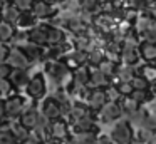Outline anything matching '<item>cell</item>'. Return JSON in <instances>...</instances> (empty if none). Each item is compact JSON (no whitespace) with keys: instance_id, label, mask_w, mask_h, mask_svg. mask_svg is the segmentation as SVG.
Returning <instances> with one entry per match:
<instances>
[{"instance_id":"obj_26","label":"cell","mask_w":156,"mask_h":144,"mask_svg":"<svg viewBox=\"0 0 156 144\" xmlns=\"http://www.w3.org/2000/svg\"><path fill=\"white\" fill-rule=\"evenodd\" d=\"M49 129L54 131L55 137H64L66 136V124L62 122V121H55V122H52L51 126H49Z\"/></svg>"},{"instance_id":"obj_41","label":"cell","mask_w":156,"mask_h":144,"mask_svg":"<svg viewBox=\"0 0 156 144\" xmlns=\"http://www.w3.org/2000/svg\"><path fill=\"white\" fill-rule=\"evenodd\" d=\"M4 2H7V3H12V2H14V0H4Z\"/></svg>"},{"instance_id":"obj_4","label":"cell","mask_w":156,"mask_h":144,"mask_svg":"<svg viewBox=\"0 0 156 144\" xmlns=\"http://www.w3.org/2000/svg\"><path fill=\"white\" fill-rule=\"evenodd\" d=\"M7 60H9V65H12L14 69H24L29 64V59L20 49H14L10 52H7Z\"/></svg>"},{"instance_id":"obj_13","label":"cell","mask_w":156,"mask_h":144,"mask_svg":"<svg viewBox=\"0 0 156 144\" xmlns=\"http://www.w3.org/2000/svg\"><path fill=\"white\" fill-rule=\"evenodd\" d=\"M119 112H121V107H119V104H116V102L104 104V106H102V119L104 121L116 119V117L119 116Z\"/></svg>"},{"instance_id":"obj_36","label":"cell","mask_w":156,"mask_h":144,"mask_svg":"<svg viewBox=\"0 0 156 144\" xmlns=\"http://www.w3.org/2000/svg\"><path fill=\"white\" fill-rule=\"evenodd\" d=\"M96 144H112V141L108 136H98L96 137Z\"/></svg>"},{"instance_id":"obj_39","label":"cell","mask_w":156,"mask_h":144,"mask_svg":"<svg viewBox=\"0 0 156 144\" xmlns=\"http://www.w3.org/2000/svg\"><path fill=\"white\" fill-rule=\"evenodd\" d=\"M49 3H52V5H57V3H62L64 0H47Z\"/></svg>"},{"instance_id":"obj_22","label":"cell","mask_w":156,"mask_h":144,"mask_svg":"<svg viewBox=\"0 0 156 144\" xmlns=\"http://www.w3.org/2000/svg\"><path fill=\"white\" fill-rule=\"evenodd\" d=\"M34 2H35V0H14L12 5H14L19 12H30Z\"/></svg>"},{"instance_id":"obj_18","label":"cell","mask_w":156,"mask_h":144,"mask_svg":"<svg viewBox=\"0 0 156 144\" xmlns=\"http://www.w3.org/2000/svg\"><path fill=\"white\" fill-rule=\"evenodd\" d=\"M79 7L82 9V12H87L92 15L101 9V2L99 0H79Z\"/></svg>"},{"instance_id":"obj_35","label":"cell","mask_w":156,"mask_h":144,"mask_svg":"<svg viewBox=\"0 0 156 144\" xmlns=\"http://www.w3.org/2000/svg\"><path fill=\"white\" fill-rule=\"evenodd\" d=\"M10 74V65H5V64H0V80L5 79V77Z\"/></svg>"},{"instance_id":"obj_16","label":"cell","mask_w":156,"mask_h":144,"mask_svg":"<svg viewBox=\"0 0 156 144\" xmlns=\"http://www.w3.org/2000/svg\"><path fill=\"white\" fill-rule=\"evenodd\" d=\"M37 121H39V114L35 111H29V112H24L20 121V126H24L25 129H32V127L37 126Z\"/></svg>"},{"instance_id":"obj_21","label":"cell","mask_w":156,"mask_h":144,"mask_svg":"<svg viewBox=\"0 0 156 144\" xmlns=\"http://www.w3.org/2000/svg\"><path fill=\"white\" fill-rule=\"evenodd\" d=\"M86 59H87V54H86L84 50H76V52H72L71 55H69L67 64L69 65H82V64L86 62Z\"/></svg>"},{"instance_id":"obj_30","label":"cell","mask_w":156,"mask_h":144,"mask_svg":"<svg viewBox=\"0 0 156 144\" xmlns=\"http://www.w3.org/2000/svg\"><path fill=\"white\" fill-rule=\"evenodd\" d=\"M99 70L108 77V76H111V74L116 72V65L112 62H104V60H102V62L99 64Z\"/></svg>"},{"instance_id":"obj_38","label":"cell","mask_w":156,"mask_h":144,"mask_svg":"<svg viewBox=\"0 0 156 144\" xmlns=\"http://www.w3.org/2000/svg\"><path fill=\"white\" fill-rule=\"evenodd\" d=\"M4 116H5V104L0 100V119H2Z\"/></svg>"},{"instance_id":"obj_33","label":"cell","mask_w":156,"mask_h":144,"mask_svg":"<svg viewBox=\"0 0 156 144\" xmlns=\"http://www.w3.org/2000/svg\"><path fill=\"white\" fill-rule=\"evenodd\" d=\"M14 137H15V141H20V139H27L29 137V132H27V129H25L24 126H19V127H15L14 129Z\"/></svg>"},{"instance_id":"obj_34","label":"cell","mask_w":156,"mask_h":144,"mask_svg":"<svg viewBox=\"0 0 156 144\" xmlns=\"http://www.w3.org/2000/svg\"><path fill=\"white\" fill-rule=\"evenodd\" d=\"M131 94H133V99H134L138 104L148 99V94H146V90H133Z\"/></svg>"},{"instance_id":"obj_31","label":"cell","mask_w":156,"mask_h":144,"mask_svg":"<svg viewBox=\"0 0 156 144\" xmlns=\"http://www.w3.org/2000/svg\"><path fill=\"white\" fill-rule=\"evenodd\" d=\"M118 92L122 94V96H131V92H133L131 82H129V80H122V82L118 86Z\"/></svg>"},{"instance_id":"obj_10","label":"cell","mask_w":156,"mask_h":144,"mask_svg":"<svg viewBox=\"0 0 156 144\" xmlns=\"http://www.w3.org/2000/svg\"><path fill=\"white\" fill-rule=\"evenodd\" d=\"M44 116H45V119H49V121L57 119V117L61 116V107H59V102L49 99L47 102L44 104Z\"/></svg>"},{"instance_id":"obj_9","label":"cell","mask_w":156,"mask_h":144,"mask_svg":"<svg viewBox=\"0 0 156 144\" xmlns=\"http://www.w3.org/2000/svg\"><path fill=\"white\" fill-rule=\"evenodd\" d=\"M47 72L54 80H61V79H64V74L67 72V65L66 64H59V62H51V64H47Z\"/></svg>"},{"instance_id":"obj_42","label":"cell","mask_w":156,"mask_h":144,"mask_svg":"<svg viewBox=\"0 0 156 144\" xmlns=\"http://www.w3.org/2000/svg\"><path fill=\"white\" fill-rule=\"evenodd\" d=\"M47 144H55V142H47Z\"/></svg>"},{"instance_id":"obj_37","label":"cell","mask_w":156,"mask_h":144,"mask_svg":"<svg viewBox=\"0 0 156 144\" xmlns=\"http://www.w3.org/2000/svg\"><path fill=\"white\" fill-rule=\"evenodd\" d=\"M7 52H9V50L5 49V47L2 45V44H0V64H2V60H4L5 57H7Z\"/></svg>"},{"instance_id":"obj_15","label":"cell","mask_w":156,"mask_h":144,"mask_svg":"<svg viewBox=\"0 0 156 144\" xmlns=\"http://www.w3.org/2000/svg\"><path fill=\"white\" fill-rule=\"evenodd\" d=\"M139 52H141V57L144 60H154L156 57V49H154V42H143L139 45Z\"/></svg>"},{"instance_id":"obj_2","label":"cell","mask_w":156,"mask_h":144,"mask_svg":"<svg viewBox=\"0 0 156 144\" xmlns=\"http://www.w3.org/2000/svg\"><path fill=\"white\" fill-rule=\"evenodd\" d=\"M30 12H32V15H34L37 20L39 19L45 20V19H49V17L54 15L55 9H54L52 3L47 2V0H35L34 5H32V9H30Z\"/></svg>"},{"instance_id":"obj_6","label":"cell","mask_w":156,"mask_h":144,"mask_svg":"<svg viewBox=\"0 0 156 144\" xmlns=\"http://www.w3.org/2000/svg\"><path fill=\"white\" fill-rule=\"evenodd\" d=\"M19 15H20V12H19L12 3L4 5V7H2V12H0V19H2V22L10 23V25H15V23H17Z\"/></svg>"},{"instance_id":"obj_17","label":"cell","mask_w":156,"mask_h":144,"mask_svg":"<svg viewBox=\"0 0 156 144\" xmlns=\"http://www.w3.org/2000/svg\"><path fill=\"white\" fill-rule=\"evenodd\" d=\"M106 92H102V90H94V92H91V96H89V104H91L94 109H99V107H102L106 104Z\"/></svg>"},{"instance_id":"obj_20","label":"cell","mask_w":156,"mask_h":144,"mask_svg":"<svg viewBox=\"0 0 156 144\" xmlns=\"http://www.w3.org/2000/svg\"><path fill=\"white\" fill-rule=\"evenodd\" d=\"M14 25L10 23H5V22H0V44L2 42H7V40L14 39Z\"/></svg>"},{"instance_id":"obj_19","label":"cell","mask_w":156,"mask_h":144,"mask_svg":"<svg viewBox=\"0 0 156 144\" xmlns=\"http://www.w3.org/2000/svg\"><path fill=\"white\" fill-rule=\"evenodd\" d=\"M122 60H124L128 65H131V64H134L136 60H138V52H136L134 45L126 44V47L122 49Z\"/></svg>"},{"instance_id":"obj_7","label":"cell","mask_w":156,"mask_h":144,"mask_svg":"<svg viewBox=\"0 0 156 144\" xmlns=\"http://www.w3.org/2000/svg\"><path fill=\"white\" fill-rule=\"evenodd\" d=\"M66 35H64V30L59 29V27L55 25H49L47 29V44H51V45H61L62 42H64Z\"/></svg>"},{"instance_id":"obj_32","label":"cell","mask_w":156,"mask_h":144,"mask_svg":"<svg viewBox=\"0 0 156 144\" xmlns=\"http://www.w3.org/2000/svg\"><path fill=\"white\" fill-rule=\"evenodd\" d=\"M15 142L17 141H15L12 132H7V131H2L0 132V144H15Z\"/></svg>"},{"instance_id":"obj_24","label":"cell","mask_w":156,"mask_h":144,"mask_svg":"<svg viewBox=\"0 0 156 144\" xmlns=\"http://www.w3.org/2000/svg\"><path fill=\"white\" fill-rule=\"evenodd\" d=\"M86 60H89L91 65H99V64L104 60V54H102L101 50H92V52L87 54V59Z\"/></svg>"},{"instance_id":"obj_11","label":"cell","mask_w":156,"mask_h":144,"mask_svg":"<svg viewBox=\"0 0 156 144\" xmlns=\"http://www.w3.org/2000/svg\"><path fill=\"white\" fill-rule=\"evenodd\" d=\"M9 76H10V80H9V82L15 87H22L29 82V77H27V74L24 72V69H15V70H12Z\"/></svg>"},{"instance_id":"obj_14","label":"cell","mask_w":156,"mask_h":144,"mask_svg":"<svg viewBox=\"0 0 156 144\" xmlns=\"http://www.w3.org/2000/svg\"><path fill=\"white\" fill-rule=\"evenodd\" d=\"M35 23H37V19L32 15V12H20L19 20H17L15 25H19L20 29H30V27H34Z\"/></svg>"},{"instance_id":"obj_5","label":"cell","mask_w":156,"mask_h":144,"mask_svg":"<svg viewBox=\"0 0 156 144\" xmlns=\"http://www.w3.org/2000/svg\"><path fill=\"white\" fill-rule=\"evenodd\" d=\"M27 92L32 97H42L45 92V82L42 79V76H35L34 79H30L27 82Z\"/></svg>"},{"instance_id":"obj_3","label":"cell","mask_w":156,"mask_h":144,"mask_svg":"<svg viewBox=\"0 0 156 144\" xmlns=\"http://www.w3.org/2000/svg\"><path fill=\"white\" fill-rule=\"evenodd\" d=\"M111 141L118 144H129L131 142V129L126 122H119L118 126L112 129L111 134Z\"/></svg>"},{"instance_id":"obj_28","label":"cell","mask_w":156,"mask_h":144,"mask_svg":"<svg viewBox=\"0 0 156 144\" xmlns=\"http://www.w3.org/2000/svg\"><path fill=\"white\" fill-rule=\"evenodd\" d=\"M96 137L94 132H79L77 144H96Z\"/></svg>"},{"instance_id":"obj_12","label":"cell","mask_w":156,"mask_h":144,"mask_svg":"<svg viewBox=\"0 0 156 144\" xmlns=\"http://www.w3.org/2000/svg\"><path fill=\"white\" fill-rule=\"evenodd\" d=\"M22 52L25 54V57H27L29 60H35V59H39V57L44 55L42 47L41 45H35V44H32V42L25 44V45L22 47Z\"/></svg>"},{"instance_id":"obj_43","label":"cell","mask_w":156,"mask_h":144,"mask_svg":"<svg viewBox=\"0 0 156 144\" xmlns=\"http://www.w3.org/2000/svg\"><path fill=\"white\" fill-rule=\"evenodd\" d=\"M74 144H77V142H74Z\"/></svg>"},{"instance_id":"obj_40","label":"cell","mask_w":156,"mask_h":144,"mask_svg":"<svg viewBox=\"0 0 156 144\" xmlns=\"http://www.w3.org/2000/svg\"><path fill=\"white\" fill-rule=\"evenodd\" d=\"M5 5V2H4V0H0V12H2V7H4Z\"/></svg>"},{"instance_id":"obj_23","label":"cell","mask_w":156,"mask_h":144,"mask_svg":"<svg viewBox=\"0 0 156 144\" xmlns=\"http://www.w3.org/2000/svg\"><path fill=\"white\" fill-rule=\"evenodd\" d=\"M89 79H91V84L94 87H101L106 84V76L101 72V70H94V72L89 76Z\"/></svg>"},{"instance_id":"obj_8","label":"cell","mask_w":156,"mask_h":144,"mask_svg":"<svg viewBox=\"0 0 156 144\" xmlns=\"http://www.w3.org/2000/svg\"><path fill=\"white\" fill-rule=\"evenodd\" d=\"M22 109H24V100L20 97H10L5 102V114H9V116H19Z\"/></svg>"},{"instance_id":"obj_27","label":"cell","mask_w":156,"mask_h":144,"mask_svg":"<svg viewBox=\"0 0 156 144\" xmlns=\"http://www.w3.org/2000/svg\"><path fill=\"white\" fill-rule=\"evenodd\" d=\"M122 109L131 116V114H134L136 111H138V102H136L134 99H131V97L126 96V99L122 100Z\"/></svg>"},{"instance_id":"obj_29","label":"cell","mask_w":156,"mask_h":144,"mask_svg":"<svg viewBox=\"0 0 156 144\" xmlns=\"http://www.w3.org/2000/svg\"><path fill=\"white\" fill-rule=\"evenodd\" d=\"M76 84H77V86H84L86 82H87V79H89V74H87V69H84V67H81V69L77 70V72H76Z\"/></svg>"},{"instance_id":"obj_25","label":"cell","mask_w":156,"mask_h":144,"mask_svg":"<svg viewBox=\"0 0 156 144\" xmlns=\"http://www.w3.org/2000/svg\"><path fill=\"white\" fill-rule=\"evenodd\" d=\"M133 80H129L131 82V86H133V90H146V87H148V80L144 79V77H139V76H136V77H131Z\"/></svg>"},{"instance_id":"obj_1","label":"cell","mask_w":156,"mask_h":144,"mask_svg":"<svg viewBox=\"0 0 156 144\" xmlns=\"http://www.w3.org/2000/svg\"><path fill=\"white\" fill-rule=\"evenodd\" d=\"M47 29H49V23H35L34 27L29 29L27 40L42 47L44 44H47Z\"/></svg>"}]
</instances>
